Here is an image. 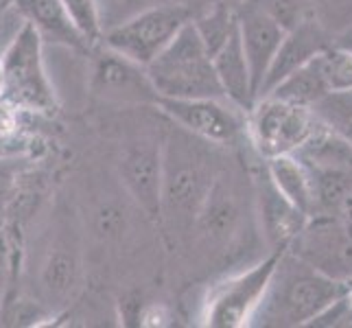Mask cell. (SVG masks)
Here are the masks:
<instances>
[{"instance_id": "obj_1", "label": "cell", "mask_w": 352, "mask_h": 328, "mask_svg": "<svg viewBox=\"0 0 352 328\" xmlns=\"http://www.w3.org/2000/svg\"><path fill=\"white\" fill-rule=\"evenodd\" d=\"M214 144L206 142L171 123L162 138V193L160 223L175 237L190 234L195 217L208 195L219 168L214 164Z\"/></svg>"}, {"instance_id": "obj_2", "label": "cell", "mask_w": 352, "mask_h": 328, "mask_svg": "<svg viewBox=\"0 0 352 328\" xmlns=\"http://www.w3.org/2000/svg\"><path fill=\"white\" fill-rule=\"evenodd\" d=\"M350 287V281L318 270L287 248L252 324L274 328L311 326L344 300Z\"/></svg>"}, {"instance_id": "obj_3", "label": "cell", "mask_w": 352, "mask_h": 328, "mask_svg": "<svg viewBox=\"0 0 352 328\" xmlns=\"http://www.w3.org/2000/svg\"><path fill=\"white\" fill-rule=\"evenodd\" d=\"M147 72L157 96H168V99H195V96L226 99L221 83L212 68V57L190 20L147 66Z\"/></svg>"}, {"instance_id": "obj_4", "label": "cell", "mask_w": 352, "mask_h": 328, "mask_svg": "<svg viewBox=\"0 0 352 328\" xmlns=\"http://www.w3.org/2000/svg\"><path fill=\"white\" fill-rule=\"evenodd\" d=\"M0 66L5 75L3 101L31 112H55L57 94L44 64V42L29 22L22 20L18 31L11 35L0 53Z\"/></svg>"}, {"instance_id": "obj_5", "label": "cell", "mask_w": 352, "mask_h": 328, "mask_svg": "<svg viewBox=\"0 0 352 328\" xmlns=\"http://www.w3.org/2000/svg\"><path fill=\"white\" fill-rule=\"evenodd\" d=\"M192 18L190 3L162 0L103 33V44L147 68Z\"/></svg>"}, {"instance_id": "obj_6", "label": "cell", "mask_w": 352, "mask_h": 328, "mask_svg": "<svg viewBox=\"0 0 352 328\" xmlns=\"http://www.w3.org/2000/svg\"><path fill=\"white\" fill-rule=\"evenodd\" d=\"M318 125L320 123L311 107L287 103L276 96H261L245 114L250 142L265 160L298 153L315 133Z\"/></svg>"}, {"instance_id": "obj_7", "label": "cell", "mask_w": 352, "mask_h": 328, "mask_svg": "<svg viewBox=\"0 0 352 328\" xmlns=\"http://www.w3.org/2000/svg\"><path fill=\"white\" fill-rule=\"evenodd\" d=\"M285 250L287 248H272V252L250 270L217 285L204 305V324L212 328L250 326Z\"/></svg>"}, {"instance_id": "obj_8", "label": "cell", "mask_w": 352, "mask_h": 328, "mask_svg": "<svg viewBox=\"0 0 352 328\" xmlns=\"http://www.w3.org/2000/svg\"><path fill=\"white\" fill-rule=\"evenodd\" d=\"M88 64V92L96 101L123 107H155L157 92L144 66L112 51L103 42L94 44Z\"/></svg>"}, {"instance_id": "obj_9", "label": "cell", "mask_w": 352, "mask_h": 328, "mask_svg": "<svg viewBox=\"0 0 352 328\" xmlns=\"http://www.w3.org/2000/svg\"><path fill=\"white\" fill-rule=\"evenodd\" d=\"M155 109L168 118V123L182 127L214 147H230L245 131V118L241 109L228 99L195 96V99H168L160 96Z\"/></svg>"}, {"instance_id": "obj_10", "label": "cell", "mask_w": 352, "mask_h": 328, "mask_svg": "<svg viewBox=\"0 0 352 328\" xmlns=\"http://www.w3.org/2000/svg\"><path fill=\"white\" fill-rule=\"evenodd\" d=\"M116 171L136 208L153 223H160L162 140L149 133H138L125 140L116 157Z\"/></svg>"}, {"instance_id": "obj_11", "label": "cell", "mask_w": 352, "mask_h": 328, "mask_svg": "<svg viewBox=\"0 0 352 328\" xmlns=\"http://www.w3.org/2000/svg\"><path fill=\"white\" fill-rule=\"evenodd\" d=\"M83 259L77 234L70 228H62L46 250L40 267V294L46 305L66 307L75 300L81 289Z\"/></svg>"}, {"instance_id": "obj_12", "label": "cell", "mask_w": 352, "mask_h": 328, "mask_svg": "<svg viewBox=\"0 0 352 328\" xmlns=\"http://www.w3.org/2000/svg\"><path fill=\"white\" fill-rule=\"evenodd\" d=\"M331 44H333V38L324 31L322 24L309 14L298 24H294L291 29H287L280 46H278V51L274 55V62L258 88L256 101L267 92H272L287 75H291V72L298 70L300 66L311 62L315 55L324 53Z\"/></svg>"}, {"instance_id": "obj_13", "label": "cell", "mask_w": 352, "mask_h": 328, "mask_svg": "<svg viewBox=\"0 0 352 328\" xmlns=\"http://www.w3.org/2000/svg\"><path fill=\"white\" fill-rule=\"evenodd\" d=\"M236 20H239V35L245 53L254 96H258V88L270 70L274 55L285 38V29L274 18L263 14L261 9L252 5H239L236 7Z\"/></svg>"}, {"instance_id": "obj_14", "label": "cell", "mask_w": 352, "mask_h": 328, "mask_svg": "<svg viewBox=\"0 0 352 328\" xmlns=\"http://www.w3.org/2000/svg\"><path fill=\"white\" fill-rule=\"evenodd\" d=\"M239 217L241 210H239L236 188L230 175L226 171H219L195 217V223L190 228L192 239L208 248L210 243L212 245L214 243H221L234 232Z\"/></svg>"}, {"instance_id": "obj_15", "label": "cell", "mask_w": 352, "mask_h": 328, "mask_svg": "<svg viewBox=\"0 0 352 328\" xmlns=\"http://www.w3.org/2000/svg\"><path fill=\"white\" fill-rule=\"evenodd\" d=\"M11 7L18 11L24 22H29L38 31L44 44L64 46L86 55L92 48L75 27V22L70 20L62 0H14Z\"/></svg>"}, {"instance_id": "obj_16", "label": "cell", "mask_w": 352, "mask_h": 328, "mask_svg": "<svg viewBox=\"0 0 352 328\" xmlns=\"http://www.w3.org/2000/svg\"><path fill=\"white\" fill-rule=\"evenodd\" d=\"M212 57V68L217 72V79L221 83V90L226 94V99L236 105L241 112H250L252 105L256 103L252 88V77H250V66L245 53H243L241 35H239V20L236 29L232 35L221 44V48L210 55Z\"/></svg>"}, {"instance_id": "obj_17", "label": "cell", "mask_w": 352, "mask_h": 328, "mask_svg": "<svg viewBox=\"0 0 352 328\" xmlns=\"http://www.w3.org/2000/svg\"><path fill=\"white\" fill-rule=\"evenodd\" d=\"M261 217L263 232L272 248H291L302 230L311 221V217L296 208L289 199H285L265 173V182L261 186Z\"/></svg>"}, {"instance_id": "obj_18", "label": "cell", "mask_w": 352, "mask_h": 328, "mask_svg": "<svg viewBox=\"0 0 352 328\" xmlns=\"http://www.w3.org/2000/svg\"><path fill=\"white\" fill-rule=\"evenodd\" d=\"M265 173L285 199H289L305 215H315L318 206H315L313 177L309 166L296 153L276 155L265 160Z\"/></svg>"}, {"instance_id": "obj_19", "label": "cell", "mask_w": 352, "mask_h": 328, "mask_svg": "<svg viewBox=\"0 0 352 328\" xmlns=\"http://www.w3.org/2000/svg\"><path fill=\"white\" fill-rule=\"evenodd\" d=\"M320 55H315L311 62H307L305 66H300L298 70L291 72V75H287L272 92H267L265 96H276V99L294 103V105L313 107L322 96L331 92Z\"/></svg>"}, {"instance_id": "obj_20", "label": "cell", "mask_w": 352, "mask_h": 328, "mask_svg": "<svg viewBox=\"0 0 352 328\" xmlns=\"http://www.w3.org/2000/svg\"><path fill=\"white\" fill-rule=\"evenodd\" d=\"M190 22L212 55L236 29V9L221 3H201L199 7H192Z\"/></svg>"}, {"instance_id": "obj_21", "label": "cell", "mask_w": 352, "mask_h": 328, "mask_svg": "<svg viewBox=\"0 0 352 328\" xmlns=\"http://www.w3.org/2000/svg\"><path fill=\"white\" fill-rule=\"evenodd\" d=\"M318 123L352 144V88L333 90L311 107Z\"/></svg>"}, {"instance_id": "obj_22", "label": "cell", "mask_w": 352, "mask_h": 328, "mask_svg": "<svg viewBox=\"0 0 352 328\" xmlns=\"http://www.w3.org/2000/svg\"><path fill=\"white\" fill-rule=\"evenodd\" d=\"M62 5L66 7L70 20L75 22V27L90 46L103 40L99 0H62Z\"/></svg>"}, {"instance_id": "obj_23", "label": "cell", "mask_w": 352, "mask_h": 328, "mask_svg": "<svg viewBox=\"0 0 352 328\" xmlns=\"http://www.w3.org/2000/svg\"><path fill=\"white\" fill-rule=\"evenodd\" d=\"M320 59H322V68H324L331 92L352 88V51L331 44L320 55Z\"/></svg>"}, {"instance_id": "obj_24", "label": "cell", "mask_w": 352, "mask_h": 328, "mask_svg": "<svg viewBox=\"0 0 352 328\" xmlns=\"http://www.w3.org/2000/svg\"><path fill=\"white\" fill-rule=\"evenodd\" d=\"M243 5H252L261 9L263 14H267L280 24L285 31L307 16V9L302 5V0H245Z\"/></svg>"}, {"instance_id": "obj_25", "label": "cell", "mask_w": 352, "mask_h": 328, "mask_svg": "<svg viewBox=\"0 0 352 328\" xmlns=\"http://www.w3.org/2000/svg\"><path fill=\"white\" fill-rule=\"evenodd\" d=\"M162 0H99V11H101V24H103V33L107 29L116 27L123 20L136 16L138 11L153 7Z\"/></svg>"}, {"instance_id": "obj_26", "label": "cell", "mask_w": 352, "mask_h": 328, "mask_svg": "<svg viewBox=\"0 0 352 328\" xmlns=\"http://www.w3.org/2000/svg\"><path fill=\"white\" fill-rule=\"evenodd\" d=\"M333 44H335V46H342V48H348V51H352V27H348L344 33H339L337 38H333Z\"/></svg>"}, {"instance_id": "obj_27", "label": "cell", "mask_w": 352, "mask_h": 328, "mask_svg": "<svg viewBox=\"0 0 352 328\" xmlns=\"http://www.w3.org/2000/svg\"><path fill=\"white\" fill-rule=\"evenodd\" d=\"M201 3H221V5H230V7H239V5H243L245 0H201Z\"/></svg>"}, {"instance_id": "obj_28", "label": "cell", "mask_w": 352, "mask_h": 328, "mask_svg": "<svg viewBox=\"0 0 352 328\" xmlns=\"http://www.w3.org/2000/svg\"><path fill=\"white\" fill-rule=\"evenodd\" d=\"M5 99V75H3V66H0V101Z\"/></svg>"}, {"instance_id": "obj_29", "label": "cell", "mask_w": 352, "mask_h": 328, "mask_svg": "<svg viewBox=\"0 0 352 328\" xmlns=\"http://www.w3.org/2000/svg\"><path fill=\"white\" fill-rule=\"evenodd\" d=\"M11 5H14V0H0V14H3L5 9H9Z\"/></svg>"}]
</instances>
